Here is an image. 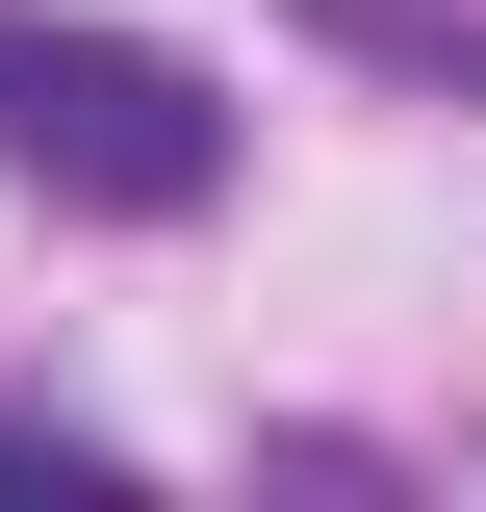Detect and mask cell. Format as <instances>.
Here are the masks:
<instances>
[{"label":"cell","instance_id":"cell-1","mask_svg":"<svg viewBox=\"0 0 486 512\" xmlns=\"http://www.w3.org/2000/svg\"><path fill=\"white\" fill-rule=\"evenodd\" d=\"M0 180L103 205V231H180V205H231V103L154 26H26L0 0Z\"/></svg>","mask_w":486,"mask_h":512},{"label":"cell","instance_id":"cell-2","mask_svg":"<svg viewBox=\"0 0 486 512\" xmlns=\"http://www.w3.org/2000/svg\"><path fill=\"white\" fill-rule=\"evenodd\" d=\"M307 26L384 52V77H461V103H486V26H461V0H307Z\"/></svg>","mask_w":486,"mask_h":512}]
</instances>
